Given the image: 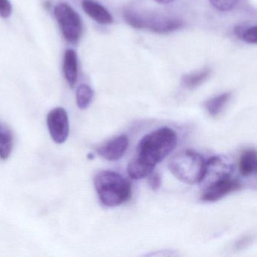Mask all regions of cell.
Instances as JSON below:
<instances>
[{"instance_id": "1", "label": "cell", "mask_w": 257, "mask_h": 257, "mask_svg": "<svg viewBox=\"0 0 257 257\" xmlns=\"http://www.w3.org/2000/svg\"><path fill=\"white\" fill-rule=\"evenodd\" d=\"M177 136L174 130L164 127L157 129L141 139L137 154L127 165L131 178L141 180L150 175L155 167L175 148Z\"/></svg>"}, {"instance_id": "2", "label": "cell", "mask_w": 257, "mask_h": 257, "mask_svg": "<svg viewBox=\"0 0 257 257\" xmlns=\"http://www.w3.org/2000/svg\"><path fill=\"white\" fill-rule=\"evenodd\" d=\"M94 183L100 201L106 207L121 205L132 196V186L128 180L114 171L97 173Z\"/></svg>"}, {"instance_id": "3", "label": "cell", "mask_w": 257, "mask_h": 257, "mask_svg": "<svg viewBox=\"0 0 257 257\" xmlns=\"http://www.w3.org/2000/svg\"><path fill=\"white\" fill-rule=\"evenodd\" d=\"M205 167L204 158L192 150L177 153L168 163V168L173 175L183 183L189 185L201 183Z\"/></svg>"}, {"instance_id": "4", "label": "cell", "mask_w": 257, "mask_h": 257, "mask_svg": "<svg viewBox=\"0 0 257 257\" xmlns=\"http://www.w3.org/2000/svg\"><path fill=\"white\" fill-rule=\"evenodd\" d=\"M123 17L127 25L135 29L147 30L157 34H168L180 29L181 20L169 16L139 13L132 9H126Z\"/></svg>"}, {"instance_id": "5", "label": "cell", "mask_w": 257, "mask_h": 257, "mask_svg": "<svg viewBox=\"0 0 257 257\" xmlns=\"http://www.w3.org/2000/svg\"><path fill=\"white\" fill-rule=\"evenodd\" d=\"M55 16L65 40L72 44L79 41L82 32L80 17L67 4H59L55 9Z\"/></svg>"}, {"instance_id": "6", "label": "cell", "mask_w": 257, "mask_h": 257, "mask_svg": "<svg viewBox=\"0 0 257 257\" xmlns=\"http://www.w3.org/2000/svg\"><path fill=\"white\" fill-rule=\"evenodd\" d=\"M48 128L56 144H64L70 132L68 115L64 108L58 107L49 112L47 116Z\"/></svg>"}, {"instance_id": "7", "label": "cell", "mask_w": 257, "mask_h": 257, "mask_svg": "<svg viewBox=\"0 0 257 257\" xmlns=\"http://www.w3.org/2000/svg\"><path fill=\"white\" fill-rule=\"evenodd\" d=\"M234 171L232 164L219 156H215L209 159L206 163L205 171L201 183H204V188L216 183L219 180L231 177Z\"/></svg>"}, {"instance_id": "8", "label": "cell", "mask_w": 257, "mask_h": 257, "mask_svg": "<svg viewBox=\"0 0 257 257\" xmlns=\"http://www.w3.org/2000/svg\"><path fill=\"white\" fill-rule=\"evenodd\" d=\"M241 188L242 184L238 180L228 177L204 188L201 200L207 202H214L231 192L240 190Z\"/></svg>"}, {"instance_id": "9", "label": "cell", "mask_w": 257, "mask_h": 257, "mask_svg": "<svg viewBox=\"0 0 257 257\" xmlns=\"http://www.w3.org/2000/svg\"><path fill=\"white\" fill-rule=\"evenodd\" d=\"M128 138L126 135L115 137L97 147V154L108 161H117L122 157L128 147Z\"/></svg>"}, {"instance_id": "10", "label": "cell", "mask_w": 257, "mask_h": 257, "mask_svg": "<svg viewBox=\"0 0 257 257\" xmlns=\"http://www.w3.org/2000/svg\"><path fill=\"white\" fill-rule=\"evenodd\" d=\"M82 9L90 18L100 25H108L112 24V17L110 13L100 4L94 0H82Z\"/></svg>"}, {"instance_id": "11", "label": "cell", "mask_w": 257, "mask_h": 257, "mask_svg": "<svg viewBox=\"0 0 257 257\" xmlns=\"http://www.w3.org/2000/svg\"><path fill=\"white\" fill-rule=\"evenodd\" d=\"M63 70L67 82L71 88H73L77 82L78 61L76 52L71 49L66 51Z\"/></svg>"}, {"instance_id": "12", "label": "cell", "mask_w": 257, "mask_h": 257, "mask_svg": "<svg viewBox=\"0 0 257 257\" xmlns=\"http://www.w3.org/2000/svg\"><path fill=\"white\" fill-rule=\"evenodd\" d=\"M256 152L253 149H249L242 153L239 161L240 174L244 177L252 175L256 171Z\"/></svg>"}, {"instance_id": "13", "label": "cell", "mask_w": 257, "mask_h": 257, "mask_svg": "<svg viewBox=\"0 0 257 257\" xmlns=\"http://www.w3.org/2000/svg\"><path fill=\"white\" fill-rule=\"evenodd\" d=\"M210 73V69L204 68L190 74L184 75L182 78V85L187 89H195L208 79Z\"/></svg>"}, {"instance_id": "14", "label": "cell", "mask_w": 257, "mask_h": 257, "mask_svg": "<svg viewBox=\"0 0 257 257\" xmlns=\"http://www.w3.org/2000/svg\"><path fill=\"white\" fill-rule=\"evenodd\" d=\"M13 138L8 127L0 124V159L7 160L12 153Z\"/></svg>"}, {"instance_id": "15", "label": "cell", "mask_w": 257, "mask_h": 257, "mask_svg": "<svg viewBox=\"0 0 257 257\" xmlns=\"http://www.w3.org/2000/svg\"><path fill=\"white\" fill-rule=\"evenodd\" d=\"M230 97H231V93L230 92L219 94V95L216 96V97L207 100L204 105V107L211 116H217L222 112V109L225 107L226 103H228Z\"/></svg>"}, {"instance_id": "16", "label": "cell", "mask_w": 257, "mask_h": 257, "mask_svg": "<svg viewBox=\"0 0 257 257\" xmlns=\"http://www.w3.org/2000/svg\"><path fill=\"white\" fill-rule=\"evenodd\" d=\"M94 97V91L91 87L87 85H82L76 91V103L78 107L85 109L90 106Z\"/></svg>"}, {"instance_id": "17", "label": "cell", "mask_w": 257, "mask_h": 257, "mask_svg": "<svg viewBox=\"0 0 257 257\" xmlns=\"http://www.w3.org/2000/svg\"><path fill=\"white\" fill-rule=\"evenodd\" d=\"M234 34L238 38L249 44H255L257 43L256 26L248 28H245L244 27H236L234 28Z\"/></svg>"}, {"instance_id": "18", "label": "cell", "mask_w": 257, "mask_h": 257, "mask_svg": "<svg viewBox=\"0 0 257 257\" xmlns=\"http://www.w3.org/2000/svg\"><path fill=\"white\" fill-rule=\"evenodd\" d=\"M240 0H210V4L220 12H228L235 8Z\"/></svg>"}, {"instance_id": "19", "label": "cell", "mask_w": 257, "mask_h": 257, "mask_svg": "<svg viewBox=\"0 0 257 257\" xmlns=\"http://www.w3.org/2000/svg\"><path fill=\"white\" fill-rule=\"evenodd\" d=\"M149 184L153 190L157 191L162 186V177L157 172H152L149 178Z\"/></svg>"}, {"instance_id": "20", "label": "cell", "mask_w": 257, "mask_h": 257, "mask_svg": "<svg viewBox=\"0 0 257 257\" xmlns=\"http://www.w3.org/2000/svg\"><path fill=\"white\" fill-rule=\"evenodd\" d=\"M12 14V6L9 0H0V16L8 19Z\"/></svg>"}, {"instance_id": "21", "label": "cell", "mask_w": 257, "mask_h": 257, "mask_svg": "<svg viewBox=\"0 0 257 257\" xmlns=\"http://www.w3.org/2000/svg\"><path fill=\"white\" fill-rule=\"evenodd\" d=\"M254 237L252 235H246L243 236L241 238L239 239L235 244H234V248L237 250H240V249H244L246 246H249L252 240H253Z\"/></svg>"}, {"instance_id": "22", "label": "cell", "mask_w": 257, "mask_h": 257, "mask_svg": "<svg viewBox=\"0 0 257 257\" xmlns=\"http://www.w3.org/2000/svg\"><path fill=\"white\" fill-rule=\"evenodd\" d=\"M155 1L160 4H169L175 2L176 0H155Z\"/></svg>"}]
</instances>
